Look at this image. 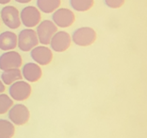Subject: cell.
<instances>
[{
  "mask_svg": "<svg viewBox=\"0 0 147 138\" xmlns=\"http://www.w3.org/2000/svg\"><path fill=\"white\" fill-rule=\"evenodd\" d=\"M96 37L97 35L94 29L89 27H83L74 31L72 40L76 46H89L95 42Z\"/></svg>",
  "mask_w": 147,
  "mask_h": 138,
  "instance_id": "cell-1",
  "label": "cell"
},
{
  "mask_svg": "<svg viewBox=\"0 0 147 138\" xmlns=\"http://www.w3.org/2000/svg\"><path fill=\"white\" fill-rule=\"evenodd\" d=\"M39 40L35 30L26 29L21 30L17 37V46L22 51L28 52L38 46Z\"/></svg>",
  "mask_w": 147,
  "mask_h": 138,
  "instance_id": "cell-2",
  "label": "cell"
},
{
  "mask_svg": "<svg viewBox=\"0 0 147 138\" xmlns=\"http://www.w3.org/2000/svg\"><path fill=\"white\" fill-rule=\"evenodd\" d=\"M58 31V27L50 20H43L38 25L37 28V36L39 42L45 46L50 44L53 35Z\"/></svg>",
  "mask_w": 147,
  "mask_h": 138,
  "instance_id": "cell-3",
  "label": "cell"
},
{
  "mask_svg": "<svg viewBox=\"0 0 147 138\" xmlns=\"http://www.w3.org/2000/svg\"><path fill=\"white\" fill-rule=\"evenodd\" d=\"M29 117H30L29 110L23 104L12 105L11 108L9 110V118L11 119L12 124L17 126H22L28 123Z\"/></svg>",
  "mask_w": 147,
  "mask_h": 138,
  "instance_id": "cell-4",
  "label": "cell"
},
{
  "mask_svg": "<svg viewBox=\"0 0 147 138\" xmlns=\"http://www.w3.org/2000/svg\"><path fill=\"white\" fill-rule=\"evenodd\" d=\"M9 91V95L14 100L24 101V100L28 99L31 95V86L29 83L21 80L11 84Z\"/></svg>",
  "mask_w": 147,
  "mask_h": 138,
  "instance_id": "cell-5",
  "label": "cell"
},
{
  "mask_svg": "<svg viewBox=\"0 0 147 138\" xmlns=\"http://www.w3.org/2000/svg\"><path fill=\"white\" fill-rule=\"evenodd\" d=\"M1 19L8 28L11 29H18L21 25L19 11L13 6H6L1 10Z\"/></svg>",
  "mask_w": 147,
  "mask_h": 138,
  "instance_id": "cell-6",
  "label": "cell"
},
{
  "mask_svg": "<svg viewBox=\"0 0 147 138\" xmlns=\"http://www.w3.org/2000/svg\"><path fill=\"white\" fill-rule=\"evenodd\" d=\"M23 63L22 57L16 51L9 50L0 56V69L3 71L21 67Z\"/></svg>",
  "mask_w": 147,
  "mask_h": 138,
  "instance_id": "cell-7",
  "label": "cell"
},
{
  "mask_svg": "<svg viewBox=\"0 0 147 138\" xmlns=\"http://www.w3.org/2000/svg\"><path fill=\"white\" fill-rule=\"evenodd\" d=\"M53 23L59 28L71 27L76 20V16L72 11L68 9H58L52 15Z\"/></svg>",
  "mask_w": 147,
  "mask_h": 138,
  "instance_id": "cell-8",
  "label": "cell"
},
{
  "mask_svg": "<svg viewBox=\"0 0 147 138\" xmlns=\"http://www.w3.org/2000/svg\"><path fill=\"white\" fill-rule=\"evenodd\" d=\"M20 17L23 25L26 28H33L41 21V13L34 6H28L22 10Z\"/></svg>",
  "mask_w": 147,
  "mask_h": 138,
  "instance_id": "cell-9",
  "label": "cell"
},
{
  "mask_svg": "<svg viewBox=\"0 0 147 138\" xmlns=\"http://www.w3.org/2000/svg\"><path fill=\"white\" fill-rule=\"evenodd\" d=\"M51 48L56 52H64L71 46V36L65 31H57L50 41Z\"/></svg>",
  "mask_w": 147,
  "mask_h": 138,
  "instance_id": "cell-10",
  "label": "cell"
},
{
  "mask_svg": "<svg viewBox=\"0 0 147 138\" xmlns=\"http://www.w3.org/2000/svg\"><path fill=\"white\" fill-rule=\"evenodd\" d=\"M30 55L33 61L41 65H47L53 60V53L51 49L43 46H35L31 49Z\"/></svg>",
  "mask_w": 147,
  "mask_h": 138,
  "instance_id": "cell-11",
  "label": "cell"
},
{
  "mask_svg": "<svg viewBox=\"0 0 147 138\" xmlns=\"http://www.w3.org/2000/svg\"><path fill=\"white\" fill-rule=\"evenodd\" d=\"M42 72L38 65L33 63H28L24 65L22 71V76L28 80L29 82H36L42 78Z\"/></svg>",
  "mask_w": 147,
  "mask_h": 138,
  "instance_id": "cell-12",
  "label": "cell"
},
{
  "mask_svg": "<svg viewBox=\"0 0 147 138\" xmlns=\"http://www.w3.org/2000/svg\"><path fill=\"white\" fill-rule=\"evenodd\" d=\"M17 46V35L12 31H5L0 34V49L9 51Z\"/></svg>",
  "mask_w": 147,
  "mask_h": 138,
  "instance_id": "cell-13",
  "label": "cell"
},
{
  "mask_svg": "<svg viewBox=\"0 0 147 138\" xmlns=\"http://www.w3.org/2000/svg\"><path fill=\"white\" fill-rule=\"evenodd\" d=\"M23 76L19 68L6 70V71H3L1 75L2 82L6 84V85H11V84L17 82V80H21Z\"/></svg>",
  "mask_w": 147,
  "mask_h": 138,
  "instance_id": "cell-14",
  "label": "cell"
},
{
  "mask_svg": "<svg viewBox=\"0 0 147 138\" xmlns=\"http://www.w3.org/2000/svg\"><path fill=\"white\" fill-rule=\"evenodd\" d=\"M61 0H37V7L45 13H51L59 9Z\"/></svg>",
  "mask_w": 147,
  "mask_h": 138,
  "instance_id": "cell-15",
  "label": "cell"
},
{
  "mask_svg": "<svg viewBox=\"0 0 147 138\" xmlns=\"http://www.w3.org/2000/svg\"><path fill=\"white\" fill-rule=\"evenodd\" d=\"M15 133L13 124L6 119H0V138H12Z\"/></svg>",
  "mask_w": 147,
  "mask_h": 138,
  "instance_id": "cell-16",
  "label": "cell"
},
{
  "mask_svg": "<svg viewBox=\"0 0 147 138\" xmlns=\"http://www.w3.org/2000/svg\"><path fill=\"white\" fill-rule=\"evenodd\" d=\"M94 1L93 0H70L72 8L78 12H87L92 9Z\"/></svg>",
  "mask_w": 147,
  "mask_h": 138,
  "instance_id": "cell-17",
  "label": "cell"
},
{
  "mask_svg": "<svg viewBox=\"0 0 147 138\" xmlns=\"http://www.w3.org/2000/svg\"><path fill=\"white\" fill-rule=\"evenodd\" d=\"M13 100L8 95L0 94V114H4L11 108Z\"/></svg>",
  "mask_w": 147,
  "mask_h": 138,
  "instance_id": "cell-18",
  "label": "cell"
},
{
  "mask_svg": "<svg viewBox=\"0 0 147 138\" xmlns=\"http://www.w3.org/2000/svg\"><path fill=\"white\" fill-rule=\"evenodd\" d=\"M125 0H105V4L111 9H119L125 4Z\"/></svg>",
  "mask_w": 147,
  "mask_h": 138,
  "instance_id": "cell-19",
  "label": "cell"
},
{
  "mask_svg": "<svg viewBox=\"0 0 147 138\" xmlns=\"http://www.w3.org/2000/svg\"><path fill=\"white\" fill-rule=\"evenodd\" d=\"M5 91V84L2 82V80H0V94H2Z\"/></svg>",
  "mask_w": 147,
  "mask_h": 138,
  "instance_id": "cell-20",
  "label": "cell"
},
{
  "mask_svg": "<svg viewBox=\"0 0 147 138\" xmlns=\"http://www.w3.org/2000/svg\"><path fill=\"white\" fill-rule=\"evenodd\" d=\"M14 1L18 2V3H21V4H26V3H28L32 1V0H14Z\"/></svg>",
  "mask_w": 147,
  "mask_h": 138,
  "instance_id": "cell-21",
  "label": "cell"
},
{
  "mask_svg": "<svg viewBox=\"0 0 147 138\" xmlns=\"http://www.w3.org/2000/svg\"><path fill=\"white\" fill-rule=\"evenodd\" d=\"M9 2H11V0H0V4H2V5L8 4Z\"/></svg>",
  "mask_w": 147,
  "mask_h": 138,
  "instance_id": "cell-22",
  "label": "cell"
}]
</instances>
